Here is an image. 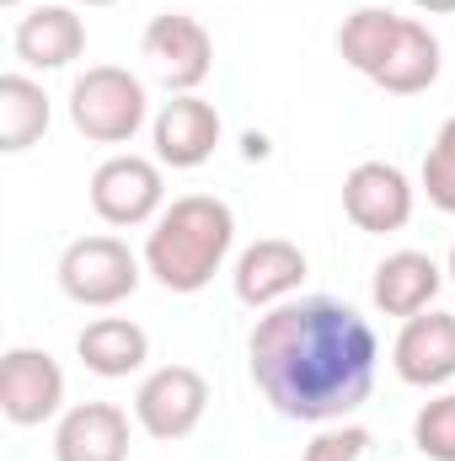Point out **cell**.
<instances>
[{"label":"cell","mask_w":455,"mask_h":461,"mask_svg":"<svg viewBox=\"0 0 455 461\" xmlns=\"http://www.w3.org/2000/svg\"><path fill=\"white\" fill-rule=\"evenodd\" d=\"M397 375L407 386H440L455 375V317L451 312H418L397 333Z\"/></svg>","instance_id":"obj_11"},{"label":"cell","mask_w":455,"mask_h":461,"mask_svg":"<svg viewBox=\"0 0 455 461\" xmlns=\"http://www.w3.org/2000/svg\"><path fill=\"white\" fill-rule=\"evenodd\" d=\"M370 81H375V86H386V92H397V97L429 92V86L440 81V38H434L424 22L402 16L397 38H391V49L380 54V65L370 70Z\"/></svg>","instance_id":"obj_14"},{"label":"cell","mask_w":455,"mask_h":461,"mask_svg":"<svg viewBox=\"0 0 455 461\" xmlns=\"http://www.w3.org/2000/svg\"><path fill=\"white\" fill-rule=\"evenodd\" d=\"M76 348H81V365H86V370H97V375H129V370L145 365L150 339H145V328L129 322V317H97V322L81 328Z\"/></svg>","instance_id":"obj_17"},{"label":"cell","mask_w":455,"mask_h":461,"mask_svg":"<svg viewBox=\"0 0 455 461\" xmlns=\"http://www.w3.org/2000/svg\"><path fill=\"white\" fill-rule=\"evenodd\" d=\"M139 49H145L150 70H156L172 92H193V86L210 76V59H215V43H210L204 22L188 16V11H161V16H150Z\"/></svg>","instance_id":"obj_6"},{"label":"cell","mask_w":455,"mask_h":461,"mask_svg":"<svg viewBox=\"0 0 455 461\" xmlns=\"http://www.w3.org/2000/svg\"><path fill=\"white\" fill-rule=\"evenodd\" d=\"M230 236H236V215H230L226 199H215V194H188V199H177V204L156 221L150 241H145V263H150V274H156L166 290L193 295V290H204V285L215 279V268L226 263Z\"/></svg>","instance_id":"obj_2"},{"label":"cell","mask_w":455,"mask_h":461,"mask_svg":"<svg viewBox=\"0 0 455 461\" xmlns=\"http://www.w3.org/2000/svg\"><path fill=\"white\" fill-rule=\"evenodd\" d=\"M343 210L359 230H402L413 215V188L402 177V167L391 161H359L343 177Z\"/></svg>","instance_id":"obj_9"},{"label":"cell","mask_w":455,"mask_h":461,"mask_svg":"<svg viewBox=\"0 0 455 461\" xmlns=\"http://www.w3.org/2000/svg\"><path fill=\"white\" fill-rule=\"evenodd\" d=\"M210 408V381L193 370V365H161L156 375H145L139 397H134V413H139V429L150 440H183L199 429Z\"/></svg>","instance_id":"obj_5"},{"label":"cell","mask_w":455,"mask_h":461,"mask_svg":"<svg viewBox=\"0 0 455 461\" xmlns=\"http://www.w3.org/2000/svg\"><path fill=\"white\" fill-rule=\"evenodd\" d=\"M306 461H370V429H359V424L322 429V435L306 446Z\"/></svg>","instance_id":"obj_21"},{"label":"cell","mask_w":455,"mask_h":461,"mask_svg":"<svg viewBox=\"0 0 455 461\" xmlns=\"http://www.w3.org/2000/svg\"><path fill=\"white\" fill-rule=\"evenodd\" d=\"M413 440H418V451H424V456L455 461V397H440V402H429V408L418 413Z\"/></svg>","instance_id":"obj_20"},{"label":"cell","mask_w":455,"mask_h":461,"mask_svg":"<svg viewBox=\"0 0 455 461\" xmlns=\"http://www.w3.org/2000/svg\"><path fill=\"white\" fill-rule=\"evenodd\" d=\"M440 290V263L429 252H391L375 268V306L386 317H418Z\"/></svg>","instance_id":"obj_16"},{"label":"cell","mask_w":455,"mask_h":461,"mask_svg":"<svg viewBox=\"0 0 455 461\" xmlns=\"http://www.w3.org/2000/svg\"><path fill=\"white\" fill-rule=\"evenodd\" d=\"M54 456L59 461H123L129 456V419L113 402H81L65 413L59 435H54Z\"/></svg>","instance_id":"obj_13"},{"label":"cell","mask_w":455,"mask_h":461,"mask_svg":"<svg viewBox=\"0 0 455 461\" xmlns=\"http://www.w3.org/2000/svg\"><path fill=\"white\" fill-rule=\"evenodd\" d=\"M300 279H306V252L295 241H284V236L252 241L241 252V263H236V295L246 306H268V301L290 295Z\"/></svg>","instance_id":"obj_15"},{"label":"cell","mask_w":455,"mask_h":461,"mask_svg":"<svg viewBox=\"0 0 455 461\" xmlns=\"http://www.w3.org/2000/svg\"><path fill=\"white\" fill-rule=\"evenodd\" d=\"M220 145V113L193 97V92H177L161 113H156V156L166 167H199L210 161Z\"/></svg>","instance_id":"obj_10"},{"label":"cell","mask_w":455,"mask_h":461,"mask_svg":"<svg viewBox=\"0 0 455 461\" xmlns=\"http://www.w3.org/2000/svg\"><path fill=\"white\" fill-rule=\"evenodd\" d=\"M70 118L86 140L97 145H123L145 123V86L123 65H92L70 86Z\"/></svg>","instance_id":"obj_3"},{"label":"cell","mask_w":455,"mask_h":461,"mask_svg":"<svg viewBox=\"0 0 455 461\" xmlns=\"http://www.w3.org/2000/svg\"><path fill=\"white\" fill-rule=\"evenodd\" d=\"M246 156H268V140L263 134H246Z\"/></svg>","instance_id":"obj_22"},{"label":"cell","mask_w":455,"mask_h":461,"mask_svg":"<svg viewBox=\"0 0 455 461\" xmlns=\"http://www.w3.org/2000/svg\"><path fill=\"white\" fill-rule=\"evenodd\" d=\"M451 274H455V247H451Z\"/></svg>","instance_id":"obj_24"},{"label":"cell","mask_w":455,"mask_h":461,"mask_svg":"<svg viewBox=\"0 0 455 461\" xmlns=\"http://www.w3.org/2000/svg\"><path fill=\"white\" fill-rule=\"evenodd\" d=\"M65 397V370L43 348H5L0 354V413L11 424H43Z\"/></svg>","instance_id":"obj_7"},{"label":"cell","mask_w":455,"mask_h":461,"mask_svg":"<svg viewBox=\"0 0 455 461\" xmlns=\"http://www.w3.org/2000/svg\"><path fill=\"white\" fill-rule=\"evenodd\" d=\"M424 11H455V0H418Z\"/></svg>","instance_id":"obj_23"},{"label":"cell","mask_w":455,"mask_h":461,"mask_svg":"<svg viewBox=\"0 0 455 461\" xmlns=\"http://www.w3.org/2000/svg\"><path fill=\"white\" fill-rule=\"evenodd\" d=\"M49 129V97L27 76H0V150H27Z\"/></svg>","instance_id":"obj_18"},{"label":"cell","mask_w":455,"mask_h":461,"mask_svg":"<svg viewBox=\"0 0 455 461\" xmlns=\"http://www.w3.org/2000/svg\"><path fill=\"white\" fill-rule=\"evenodd\" d=\"M59 285L81 306H118L139 290V263L118 236H81L59 258Z\"/></svg>","instance_id":"obj_4"},{"label":"cell","mask_w":455,"mask_h":461,"mask_svg":"<svg viewBox=\"0 0 455 461\" xmlns=\"http://www.w3.org/2000/svg\"><path fill=\"white\" fill-rule=\"evenodd\" d=\"M424 188H429V204L434 210L455 215V118L440 129V140L424 156Z\"/></svg>","instance_id":"obj_19"},{"label":"cell","mask_w":455,"mask_h":461,"mask_svg":"<svg viewBox=\"0 0 455 461\" xmlns=\"http://www.w3.org/2000/svg\"><path fill=\"white\" fill-rule=\"evenodd\" d=\"M86 49V27L76 16V5L65 0H38L22 22H16V54L38 70H59Z\"/></svg>","instance_id":"obj_12"},{"label":"cell","mask_w":455,"mask_h":461,"mask_svg":"<svg viewBox=\"0 0 455 461\" xmlns=\"http://www.w3.org/2000/svg\"><path fill=\"white\" fill-rule=\"evenodd\" d=\"M161 204V167L145 156H113L92 172V210L108 226H145Z\"/></svg>","instance_id":"obj_8"},{"label":"cell","mask_w":455,"mask_h":461,"mask_svg":"<svg viewBox=\"0 0 455 461\" xmlns=\"http://www.w3.org/2000/svg\"><path fill=\"white\" fill-rule=\"evenodd\" d=\"M252 381L284 419H343L375 386V333L327 295L279 306L252 328Z\"/></svg>","instance_id":"obj_1"}]
</instances>
